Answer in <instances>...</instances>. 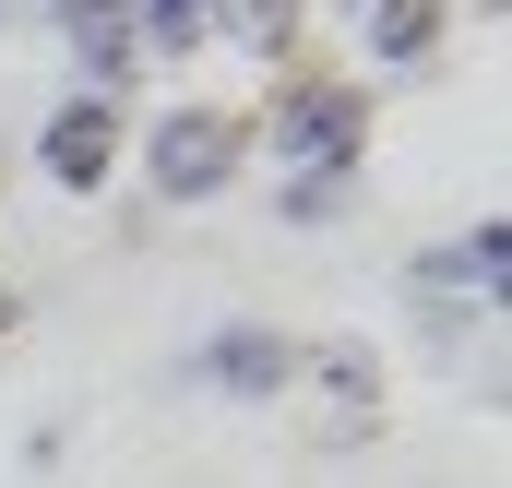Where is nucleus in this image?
<instances>
[{
    "label": "nucleus",
    "instance_id": "9",
    "mask_svg": "<svg viewBox=\"0 0 512 488\" xmlns=\"http://www.w3.org/2000/svg\"><path fill=\"white\" fill-rule=\"evenodd\" d=\"M358 203V167H286V191H274V227H334Z\"/></svg>",
    "mask_w": 512,
    "mask_h": 488
},
{
    "label": "nucleus",
    "instance_id": "2",
    "mask_svg": "<svg viewBox=\"0 0 512 488\" xmlns=\"http://www.w3.org/2000/svg\"><path fill=\"white\" fill-rule=\"evenodd\" d=\"M239 167H251V120H227V108H167V120L143 131V179H155V203H215V191H239Z\"/></svg>",
    "mask_w": 512,
    "mask_h": 488
},
{
    "label": "nucleus",
    "instance_id": "10",
    "mask_svg": "<svg viewBox=\"0 0 512 488\" xmlns=\"http://www.w3.org/2000/svg\"><path fill=\"white\" fill-rule=\"evenodd\" d=\"M131 12V48L143 60H191L203 48V0H120Z\"/></svg>",
    "mask_w": 512,
    "mask_h": 488
},
{
    "label": "nucleus",
    "instance_id": "5",
    "mask_svg": "<svg viewBox=\"0 0 512 488\" xmlns=\"http://www.w3.org/2000/svg\"><path fill=\"white\" fill-rule=\"evenodd\" d=\"M441 36H453V0H370V12H358L370 72H417V60H441Z\"/></svg>",
    "mask_w": 512,
    "mask_h": 488
},
{
    "label": "nucleus",
    "instance_id": "8",
    "mask_svg": "<svg viewBox=\"0 0 512 488\" xmlns=\"http://www.w3.org/2000/svg\"><path fill=\"white\" fill-rule=\"evenodd\" d=\"M298 381H322L346 417H370V405H382V358H370V346H298Z\"/></svg>",
    "mask_w": 512,
    "mask_h": 488
},
{
    "label": "nucleus",
    "instance_id": "3",
    "mask_svg": "<svg viewBox=\"0 0 512 488\" xmlns=\"http://www.w3.org/2000/svg\"><path fill=\"white\" fill-rule=\"evenodd\" d=\"M179 381H203V393H227V405H274V393H298V334H274V322H227V334H203Z\"/></svg>",
    "mask_w": 512,
    "mask_h": 488
},
{
    "label": "nucleus",
    "instance_id": "12",
    "mask_svg": "<svg viewBox=\"0 0 512 488\" xmlns=\"http://www.w3.org/2000/svg\"><path fill=\"white\" fill-rule=\"evenodd\" d=\"M12 322H24V298H12V286H0V334H12Z\"/></svg>",
    "mask_w": 512,
    "mask_h": 488
},
{
    "label": "nucleus",
    "instance_id": "6",
    "mask_svg": "<svg viewBox=\"0 0 512 488\" xmlns=\"http://www.w3.org/2000/svg\"><path fill=\"white\" fill-rule=\"evenodd\" d=\"M310 24V0H203V36H239L251 60H286Z\"/></svg>",
    "mask_w": 512,
    "mask_h": 488
},
{
    "label": "nucleus",
    "instance_id": "7",
    "mask_svg": "<svg viewBox=\"0 0 512 488\" xmlns=\"http://www.w3.org/2000/svg\"><path fill=\"white\" fill-rule=\"evenodd\" d=\"M60 48H72V96H131V72H143L131 24H72Z\"/></svg>",
    "mask_w": 512,
    "mask_h": 488
},
{
    "label": "nucleus",
    "instance_id": "1",
    "mask_svg": "<svg viewBox=\"0 0 512 488\" xmlns=\"http://www.w3.org/2000/svg\"><path fill=\"white\" fill-rule=\"evenodd\" d=\"M251 155H274V167H370V84L286 72L251 120Z\"/></svg>",
    "mask_w": 512,
    "mask_h": 488
},
{
    "label": "nucleus",
    "instance_id": "11",
    "mask_svg": "<svg viewBox=\"0 0 512 488\" xmlns=\"http://www.w3.org/2000/svg\"><path fill=\"white\" fill-rule=\"evenodd\" d=\"M453 274H465V298H477V310L512 286V227H501V215H477V227L453 239Z\"/></svg>",
    "mask_w": 512,
    "mask_h": 488
},
{
    "label": "nucleus",
    "instance_id": "4",
    "mask_svg": "<svg viewBox=\"0 0 512 488\" xmlns=\"http://www.w3.org/2000/svg\"><path fill=\"white\" fill-rule=\"evenodd\" d=\"M120 96H60L48 108V131H36V167H48V191H108V167H120Z\"/></svg>",
    "mask_w": 512,
    "mask_h": 488
}]
</instances>
